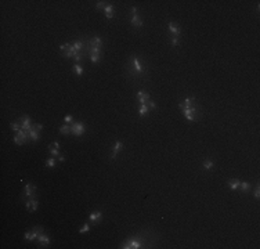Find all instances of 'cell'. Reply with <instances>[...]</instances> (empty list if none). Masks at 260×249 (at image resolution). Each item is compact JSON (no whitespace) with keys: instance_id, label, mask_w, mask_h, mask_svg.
Masks as SVG:
<instances>
[{"instance_id":"obj_16","label":"cell","mask_w":260,"mask_h":249,"mask_svg":"<svg viewBox=\"0 0 260 249\" xmlns=\"http://www.w3.org/2000/svg\"><path fill=\"white\" fill-rule=\"evenodd\" d=\"M87 43L90 46H97V47H102V40L100 36H94L93 39H87Z\"/></svg>"},{"instance_id":"obj_11","label":"cell","mask_w":260,"mask_h":249,"mask_svg":"<svg viewBox=\"0 0 260 249\" xmlns=\"http://www.w3.org/2000/svg\"><path fill=\"white\" fill-rule=\"evenodd\" d=\"M195 101H196L195 97H185L181 102H179V108L180 109H183V108H190V107H192V105H195Z\"/></svg>"},{"instance_id":"obj_1","label":"cell","mask_w":260,"mask_h":249,"mask_svg":"<svg viewBox=\"0 0 260 249\" xmlns=\"http://www.w3.org/2000/svg\"><path fill=\"white\" fill-rule=\"evenodd\" d=\"M124 69L127 72V76L134 77V79H138V77H143L147 75V66L141 62L140 57L136 54H132L129 57Z\"/></svg>"},{"instance_id":"obj_29","label":"cell","mask_w":260,"mask_h":249,"mask_svg":"<svg viewBox=\"0 0 260 249\" xmlns=\"http://www.w3.org/2000/svg\"><path fill=\"white\" fill-rule=\"evenodd\" d=\"M170 44H171V47L179 46V36H170Z\"/></svg>"},{"instance_id":"obj_4","label":"cell","mask_w":260,"mask_h":249,"mask_svg":"<svg viewBox=\"0 0 260 249\" xmlns=\"http://www.w3.org/2000/svg\"><path fill=\"white\" fill-rule=\"evenodd\" d=\"M132 18H130V24L133 25L134 28H137V29H140V28L144 26V22L143 19L140 18V15H138V8L137 7H132Z\"/></svg>"},{"instance_id":"obj_38","label":"cell","mask_w":260,"mask_h":249,"mask_svg":"<svg viewBox=\"0 0 260 249\" xmlns=\"http://www.w3.org/2000/svg\"><path fill=\"white\" fill-rule=\"evenodd\" d=\"M53 145H54L55 148H60V143H58V141H54V144H53Z\"/></svg>"},{"instance_id":"obj_21","label":"cell","mask_w":260,"mask_h":249,"mask_svg":"<svg viewBox=\"0 0 260 249\" xmlns=\"http://www.w3.org/2000/svg\"><path fill=\"white\" fill-rule=\"evenodd\" d=\"M60 133H61V134H64V136L71 134V124H68V123L61 124V126H60Z\"/></svg>"},{"instance_id":"obj_18","label":"cell","mask_w":260,"mask_h":249,"mask_svg":"<svg viewBox=\"0 0 260 249\" xmlns=\"http://www.w3.org/2000/svg\"><path fill=\"white\" fill-rule=\"evenodd\" d=\"M28 134H29V138L30 141H39V138H40V134H39V132L35 129V127L32 126V129L28 132Z\"/></svg>"},{"instance_id":"obj_10","label":"cell","mask_w":260,"mask_h":249,"mask_svg":"<svg viewBox=\"0 0 260 249\" xmlns=\"http://www.w3.org/2000/svg\"><path fill=\"white\" fill-rule=\"evenodd\" d=\"M167 28H169V32H170L171 36H179V38H180V35H181V29H180V26L176 24V22L169 21L167 22Z\"/></svg>"},{"instance_id":"obj_36","label":"cell","mask_w":260,"mask_h":249,"mask_svg":"<svg viewBox=\"0 0 260 249\" xmlns=\"http://www.w3.org/2000/svg\"><path fill=\"white\" fill-rule=\"evenodd\" d=\"M33 127H35V129L37 130V132H40V130H43V127H44V126H43L41 123H35V124H33Z\"/></svg>"},{"instance_id":"obj_34","label":"cell","mask_w":260,"mask_h":249,"mask_svg":"<svg viewBox=\"0 0 260 249\" xmlns=\"http://www.w3.org/2000/svg\"><path fill=\"white\" fill-rule=\"evenodd\" d=\"M69 46H71V43H64V44H61V46H60V50H61L62 53H65L66 50L69 49Z\"/></svg>"},{"instance_id":"obj_12","label":"cell","mask_w":260,"mask_h":249,"mask_svg":"<svg viewBox=\"0 0 260 249\" xmlns=\"http://www.w3.org/2000/svg\"><path fill=\"white\" fill-rule=\"evenodd\" d=\"M123 149V143L122 141H115V144H113V147H112V154H111V159H115L116 156H118V154Z\"/></svg>"},{"instance_id":"obj_13","label":"cell","mask_w":260,"mask_h":249,"mask_svg":"<svg viewBox=\"0 0 260 249\" xmlns=\"http://www.w3.org/2000/svg\"><path fill=\"white\" fill-rule=\"evenodd\" d=\"M137 100L140 104H147V101L151 100V96L148 93H145L144 90H138L137 91Z\"/></svg>"},{"instance_id":"obj_7","label":"cell","mask_w":260,"mask_h":249,"mask_svg":"<svg viewBox=\"0 0 260 249\" xmlns=\"http://www.w3.org/2000/svg\"><path fill=\"white\" fill-rule=\"evenodd\" d=\"M18 122L21 123V129L25 130V132H29V130L32 129V126H33V124H32V119H30L29 116H26V115L21 116V118L18 119Z\"/></svg>"},{"instance_id":"obj_3","label":"cell","mask_w":260,"mask_h":249,"mask_svg":"<svg viewBox=\"0 0 260 249\" xmlns=\"http://www.w3.org/2000/svg\"><path fill=\"white\" fill-rule=\"evenodd\" d=\"M181 112H183V115H184V118L188 119L190 122H196V121H198V116H196V113H198V108H196L195 105H192V107H190V108H183Z\"/></svg>"},{"instance_id":"obj_2","label":"cell","mask_w":260,"mask_h":249,"mask_svg":"<svg viewBox=\"0 0 260 249\" xmlns=\"http://www.w3.org/2000/svg\"><path fill=\"white\" fill-rule=\"evenodd\" d=\"M86 129H87V127H86V124L83 123V122L73 121V123H71V134L76 136V137H80V136L85 134Z\"/></svg>"},{"instance_id":"obj_35","label":"cell","mask_w":260,"mask_h":249,"mask_svg":"<svg viewBox=\"0 0 260 249\" xmlns=\"http://www.w3.org/2000/svg\"><path fill=\"white\" fill-rule=\"evenodd\" d=\"M253 195H254V198H256V199H259V198H260V187H259V184H257V185H256V188H254Z\"/></svg>"},{"instance_id":"obj_26","label":"cell","mask_w":260,"mask_h":249,"mask_svg":"<svg viewBox=\"0 0 260 249\" xmlns=\"http://www.w3.org/2000/svg\"><path fill=\"white\" fill-rule=\"evenodd\" d=\"M49 151H50V154H51V156H58V155H60L58 148L53 147V144H50V145H49Z\"/></svg>"},{"instance_id":"obj_31","label":"cell","mask_w":260,"mask_h":249,"mask_svg":"<svg viewBox=\"0 0 260 249\" xmlns=\"http://www.w3.org/2000/svg\"><path fill=\"white\" fill-rule=\"evenodd\" d=\"M147 105H148V108H149V109H152V111L156 109V104H155V101H152V100L147 101Z\"/></svg>"},{"instance_id":"obj_6","label":"cell","mask_w":260,"mask_h":249,"mask_svg":"<svg viewBox=\"0 0 260 249\" xmlns=\"http://www.w3.org/2000/svg\"><path fill=\"white\" fill-rule=\"evenodd\" d=\"M21 196H25V198L36 196V185L32 184V183H28V184L24 187V192H22Z\"/></svg>"},{"instance_id":"obj_37","label":"cell","mask_w":260,"mask_h":249,"mask_svg":"<svg viewBox=\"0 0 260 249\" xmlns=\"http://www.w3.org/2000/svg\"><path fill=\"white\" fill-rule=\"evenodd\" d=\"M58 160H60V162H65V160H66V156H65L64 154H60V155H58Z\"/></svg>"},{"instance_id":"obj_32","label":"cell","mask_w":260,"mask_h":249,"mask_svg":"<svg viewBox=\"0 0 260 249\" xmlns=\"http://www.w3.org/2000/svg\"><path fill=\"white\" fill-rule=\"evenodd\" d=\"M64 123H68V124L73 123V118H72V115H66L65 118H64Z\"/></svg>"},{"instance_id":"obj_28","label":"cell","mask_w":260,"mask_h":249,"mask_svg":"<svg viewBox=\"0 0 260 249\" xmlns=\"http://www.w3.org/2000/svg\"><path fill=\"white\" fill-rule=\"evenodd\" d=\"M90 231V223H85L82 226V228L79 230V234H85V232H89Z\"/></svg>"},{"instance_id":"obj_22","label":"cell","mask_w":260,"mask_h":249,"mask_svg":"<svg viewBox=\"0 0 260 249\" xmlns=\"http://www.w3.org/2000/svg\"><path fill=\"white\" fill-rule=\"evenodd\" d=\"M202 166H203V169H205V170L210 172V170H212L213 168H215V163H213V160H212V159H209V158H207V159H205V160H203V163H202Z\"/></svg>"},{"instance_id":"obj_33","label":"cell","mask_w":260,"mask_h":249,"mask_svg":"<svg viewBox=\"0 0 260 249\" xmlns=\"http://www.w3.org/2000/svg\"><path fill=\"white\" fill-rule=\"evenodd\" d=\"M105 6H107V2H97V4H96V8L97 10H100V8H105Z\"/></svg>"},{"instance_id":"obj_17","label":"cell","mask_w":260,"mask_h":249,"mask_svg":"<svg viewBox=\"0 0 260 249\" xmlns=\"http://www.w3.org/2000/svg\"><path fill=\"white\" fill-rule=\"evenodd\" d=\"M104 13H105V17H107L108 19H112L113 15H115V13H113V6L112 4H107L104 8Z\"/></svg>"},{"instance_id":"obj_14","label":"cell","mask_w":260,"mask_h":249,"mask_svg":"<svg viewBox=\"0 0 260 249\" xmlns=\"http://www.w3.org/2000/svg\"><path fill=\"white\" fill-rule=\"evenodd\" d=\"M37 241H39L41 248H47V246L50 245V237H49V234H46V232H41V234L39 235Z\"/></svg>"},{"instance_id":"obj_27","label":"cell","mask_w":260,"mask_h":249,"mask_svg":"<svg viewBox=\"0 0 260 249\" xmlns=\"http://www.w3.org/2000/svg\"><path fill=\"white\" fill-rule=\"evenodd\" d=\"M10 127L14 130V132H18V130H21V123H19L18 121L11 122V123H10Z\"/></svg>"},{"instance_id":"obj_9","label":"cell","mask_w":260,"mask_h":249,"mask_svg":"<svg viewBox=\"0 0 260 249\" xmlns=\"http://www.w3.org/2000/svg\"><path fill=\"white\" fill-rule=\"evenodd\" d=\"M102 219V213L100 210H93V212L89 215V223L90 224H100Z\"/></svg>"},{"instance_id":"obj_19","label":"cell","mask_w":260,"mask_h":249,"mask_svg":"<svg viewBox=\"0 0 260 249\" xmlns=\"http://www.w3.org/2000/svg\"><path fill=\"white\" fill-rule=\"evenodd\" d=\"M239 188H241V191H242L243 194H248L249 191L252 190V184H250V183H248V181H241L239 183Z\"/></svg>"},{"instance_id":"obj_24","label":"cell","mask_w":260,"mask_h":249,"mask_svg":"<svg viewBox=\"0 0 260 249\" xmlns=\"http://www.w3.org/2000/svg\"><path fill=\"white\" fill-rule=\"evenodd\" d=\"M46 166L50 169H55V166H57V159H55V156L49 158V159L46 160Z\"/></svg>"},{"instance_id":"obj_8","label":"cell","mask_w":260,"mask_h":249,"mask_svg":"<svg viewBox=\"0 0 260 249\" xmlns=\"http://www.w3.org/2000/svg\"><path fill=\"white\" fill-rule=\"evenodd\" d=\"M39 206V202L36 196H32V198H28L26 202H25V208H26L29 212H36Z\"/></svg>"},{"instance_id":"obj_25","label":"cell","mask_w":260,"mask_h":249,"mask_svg":"<svg viewBox=\"0 0 260 249\" xmlns=\"http://www.w3.org/2000/svg\"><path fill=\"white\" fill-rule=\"evenodd\" d=\"M89 58H90L91 64H98L100 61H101V55H97V54H90V55H89Z\"/></svg>"},{"instance_id":"obj_30","label":"cell","mask_w":260,"mask_h":249,"mask_svg":"<svg viewBox=\"0 0 260 249\" xmlns=\"http://www.w3.org/2000/svg\"><path fill=\"white\" fill-rule=\"evenodd\" d=\"M14 143H15L17 145H24V144H25V141L22 140V138L19 137L18 134H15V136H14Z\"/></svg>"},{"instance_id":"obj_20","label":"cell","mask_w":260,"mask_h":249,"mask_svg":"<svg viewBox=\"0 0 260 249\" xmlns=\"http://www.w3.org/2000/svg\"><path fill=\"white\" fill-rule=\"evenodd\" d=\"M72 71H73V73H76L77 76H82L83 72H85V68H83V65H80V64H73Z\"/></svg>"},{"instance_id":"obj_23","label":"cell","mask_w":260,"mask_h":249,"mask_svg":"<svg viewBox=\"0 0 260 249\" xmlns=\"http://www.w3.org/2000/svg\"><path fill=\"white\" fill-rule=\"evenodd\" d=\"M148 112H149L148 105H147V104H140V107H138V115L143 118V116H145Z\"/></svg>"},{"instance_id":"obj_5","label":"cell","mask_w":260,"mask_h":249,"mask_svg":"<svg viewBox=\"0 0 260 249\" xmlns=\"http://www.w3.org/2000/svg\"><path fill=\"white\" fill-rule=\"evenodd\" d=\"M41 232H44V230H43V227H35V228L32 230V231H26L24 234V239H26V241H35V239H37L39 238V235L41 234Z\"/></svg>"},{"instance_id":"obj_15","label":"cell","mask_w":260,"mask_h":249,"mask_svg":"<svg viewBox=\"0 0 260 249\" xmlns=\"http://www.w3.org/2000/svg\"><path fill=\"white\" fill-rule=\"evenodd\" d=\"M239 183H241V180H238V179H230L228 181H227V185L230 187V190L237 191V190H239Z\"/></svg>"}]
</instances>
